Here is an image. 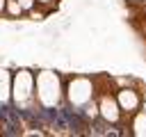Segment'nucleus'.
Listing matches in <instances>:
<instances>
[{"mask_svg":"<svg viewBox=\"0 0 146 137\" xmlns=\"http://www.w3.org/2000/svg\"><path fill=\"white\" fill-rule=\"evenodd\" d=\"M62 114H64V119H66V128H71L73 132H82V128L87 126V123H84V116H82L78 110L62 107Z\"/></svg>","mask_w":146,"mask_h":137,"instance_id":"f257e3e1","label":"nucleus"}]
</instances>
